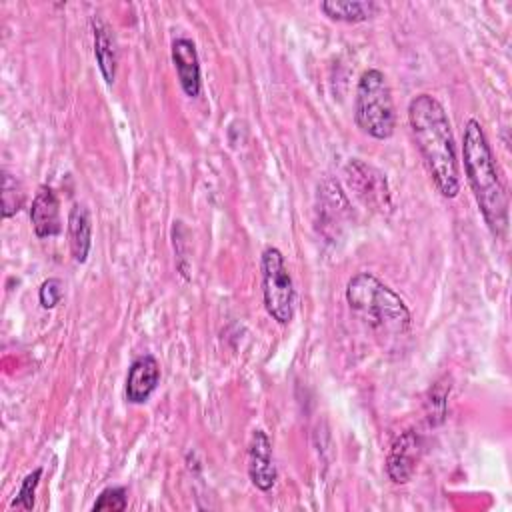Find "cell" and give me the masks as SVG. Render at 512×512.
<instances>
[{
  "label": "cell",
  "mask_w": 512,
  "mask_h": 512,
  "mask_svg": "<svg viewBox=\"0 0 512 512\" xmlns=\"http://www.w3.org/2000/svg\"><path fill=\"white\" fill-rule=\"evenodd\" d=\"M424 442L414 430L402 432L390 446L386 456V474L394 484H406L412 480L416 466L422 458Z\"/></svg>",
  "instance_id": "52a82bcc"
},
{
  "label": "cell",
  "mask_w": 512,
  "mask_h": 512,
  "mask_svg": "<svg viewBox=\"0 0 512 512\" xmlns=\"http://www.w3.org/2000/svg\"><path fill=\"white\" fill-rule=\"evenodd\" d=\"M344 176L348 180L350 190L364 206L378 212L390 210V188L386 176L378 168L358 158H352L344 166Z\"/></svg>",
  "instance_id": "8992f818"
},
{
  "label": "cell",
  "mask_w": 512,
  "mask_h": 512,
  "mask_svg": "<svg viewBox=\"0 0 512 512\" xmlns=\"http://www.w3.org/2000/svg\"><path fill=\"white\" fill-rule=\"evenodd\" d=\"M64 296V284L60 278H48L40 284L38 302L44 310H52Z\"/></svg>",
  "instance_id": "d6986e66"
},
{
  "label": "cell",
  "mask_w": 512,
  "mask_h": 512,
  "mask_svg": "<svg viewBox=\"0 0 512 512\" xmlns=\"http://www.w3.org/2000/svg\"><path fill=\"white\" fill-rule=\"evenodd\" d=\"M408 124L434 186L444 198H456L460 170L444 106L432 94H416L408 104Z\"/></svg>",
  "instance_id": "6da1fadb"
},
{
  "label": "cell",
  "mask_w": 512,
  "mask_h": 512,
  "mask_svg": "<svg viewBox=\"0 0 512 512\" xmlns=\"http://www.w3.org/2000/svg\"><path fill=\"white\" fill-rule=\"evenodd\" d=\"M128 506V496H126V488L124 486H110L104 488L98 496V500L94 502L92 510L100 512V510H112V512H122Z\"/></svg>",
  "instance_id": "ac0fdd59"
},
{
  "label": "cell",
  "mask_w": 512,
  "mask_h": 512,
  "mask_svg": "<svg viewBox=\"0 0 512 512\" xmlns=\"http://www.w3.org/2000/svg\"><path fill=\"white\" fill-rule=\"evenodd\" d=\"M262 270V296L264 308L278 324H288L294 316V282L282 252L274 246H268L260 258Z\"/></svg>",
  "instance_id": "5b68a950"
},
{
  "label": "cell",
  "mask_w": 512,
  "mask_h": 512,
  "mask_svg": "<svg viewBox=\"0 0 512 512\" xmlns=\"http://www.w3.org/2000/svg\"><path fill=\"white\" fill-rule=\"evenodd\" d=\"M42 478V468H34L32 472H28L16 492V498L12 500V508H20V510H32L34 508V496H36V488L40 484Z\"/></svg>",
  "instance_id": "2e32d148"
},
{
  "label": "cell",
  "mask_w": 512,
  "mask_h": 512,
  "mask_svg": "<svg viewBox=\"0 0 512 512\" xmlns=\"http://www.w3.org/2000/svg\"><path fill=\"white\" fill-rule=\"evenodd\" d=\"M448 394H450V384H444V382H436L434 388L430 390V396L426 400V408H428V422L432 426H436L444 420Z\"/></svg>",
  "instance_id": "e0dca14e"
},
{
  "label": "cell",
  "mask_w": 512,
  "mask_h": 512,
  "mask_svg": "<svg viewBox=\"0 0 512 512\" xmlns=\"http://www.w3.org/2000/svg\"><path fill=\"white\" fill-rule=\"evenodd\" d=\"M346 302L372 330L384 336H404L412 316L404 300L372 272H358L346 284Z\"/></svg>",
  "instance_id": "3957f363"
},
{
  "label": "cell",
  "mask_w": 512,
  "mask_h": 512,
  "mask_svg": "<svg viewBox=\"0 0 512 512\" xmlns=\"http://www.w3.org/2000/svg\"><path fill=\"white\" fill-rule=\"evenodd\" d=\"M160 382V366L158 360L152 354H142L138 356L126 376V400L130 404H144L152 396V392L158 388Z\"/></svg>",
  "instance_id": "30bf717a"
},
{
  "label": "cell",
  "mask_w": 512,
  "mask_h": 512,
  "mask_svg": "<svg viewBox=\"0 0 512 512\" xmlns=\"http://www.w3.org/2000/svg\"><path fill=\"white\" fill-rule=\"evenodd\" d=\"M24 206V190L14 174L2 172V218H12Z\"/></svg>",
  "instance_id": "9a60e30c"
},
{
  "label": "cell",
  "mask_w": 512,
  "mask_h": 512,
  "mask_svg": "<svg viewBox=\"0 0 512 512\" xmlns=\"http://www.w3.org/2000/svg\"><path fill=\"white\" fill-rule=\"evenodd\" d=\"M354 122L360 132L374 140H388L394 134L396 112L384 72L368 68L358 78L354 94Z\"/></svg>",
  "instance_id": "277c9868"
},
{
  "label": "cell",
  "mask_w": 512,
  "mask_h": 512,
  "mask_svg": "<svg viewBox=\"0 0 512 512\" xmlns=\"http://www.w3.org/2000/svg\"><path fill=\"white\" fill-rule=\"evenodd\" d=\"M248 476L250 482L268 492L276 484V464L272 458V442L264 430H254L248 446Z\"/></svg>",
  "instance_id": "ba28073f"
},
{
  "label": "cell",
  "mask_w": 512,
  "mask_h": 512,
  "mask_svg": "<svg viewBox=\"0 0 512 512\" xmlns=\"http://www.w3.org/2000/svg\"><path fill=\"white\" fill-rule=\"evenodd\" d=\"M320 10L330 20L358 24V22H366L372 16H376L378 4L370 2V0H324L320 4Z\"/></svg>",
  "instance_id": "5bb4252c"
},
{
  "label": "cell",
  "mask_w": 512,
  "mask_h": 512,
  "mask_svg": "<svg viewBox=\"0 0 512 512\" xmlns=\"http://www.w3.org/2000/svg\"><path fill=\"white\" fill-rule=\"evenodd\" d=\"M92 32H94V58L104 82L110 86L116 78V68H118L116 40L112 36L110 26L100 16L92 18Z\"/></svg>",
  "instance_id": "7c38bea8"
},
{
  "label": "cell",
  "mask_w": 512,
  "mask_h": 512,
  "mask_svg": "<svg viewBox=\"0 0 512 512\" xmlns=\"http://www.w3.org/2000/svg\"><path fill=\"white\" fill-rule=\"evenodd\" d=\"M462 160L474 200L492 236L502 238L508 230V196L498 176L494 156L482 124L470 118L462 132Z\"/></svg>",
  "instance_id": "7a4b0ae2"
},
{
  "label": "cell",
  "mask_w": 512,
  "mask_h": 512,
  "mask_svg": "<svg viewBox=\"0 0 512 512\" xmlns=\"http://www.w3.org/2000/svg\"><path fill=\"white\" fill-rule=\"evenodd\" d=\"M170 56H172V64L176 68V76L182 92L190 98L200 96L202 78H200V60H198L196 44L188 38H176L170 46Z\"/></svg>",
  "instance_id": "9c48e42d"
},
{
  "label": "cell",
  "mask_w": 512,
  "mask_h": 512,
  "mask_svg": "<svg viewBox=\"0 0 512 512\" xmlns=\"http://www.w3.org/2000/svg\"><path fill=\"white\" fill-rule=\"evenodd\" d=\"M30 224L38 238H52L62 232L60 202L56 192L46 184H42L34 194L30 206Z\"/></svg>",
  "instance_id": "8fae6325"
},
{
  "label": "cell",
  "mask_w": 512,
  "mask_h": 512,
  "mask_svg": "<svg viewBox=\"0 0 512 512\" xmlns=\"http://www.w3.org/2000/svg\"><path fill=\"white\" fill-rule=\"evenodd\" d=\"M68 242L74 262L84 264L92 246V220L90 210L84 204H72L68 212Z\"/></svg>",
  "instance_id": "4fadbf2b"
}]
</instances>
